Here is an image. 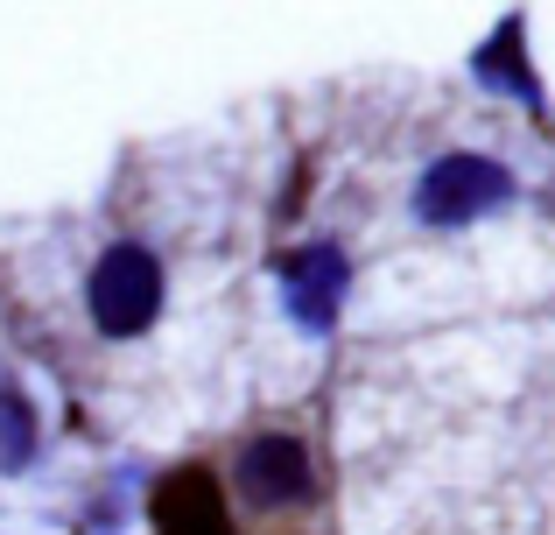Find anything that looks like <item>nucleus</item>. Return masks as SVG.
Segmentation results:
<instances>
[{"mask_svg":"<svg viewBox=\"0 0 555 535\" xmlns=\"http://www.w3.org/2000/svg\"><path fill=\"white\" fill-rule=\"evenodd\" d=\"M163 296H169V275H163V262H155V247H141V240H113V247L99 254L92 282H85L92 331L113 339V345L149 339L155 317H163Z\"/></svg>","mask_w":555,"mask_h":535,"instance_id":"f257e3e1","label":"nucleus"},{"mask_svg":"<svg viewBox=\"0 0 555 535\" xmlns=\"http://www.w3.org/2000/svg\"><path fill=\"white\" fill-rule=\"evenodd\" d=\"M506 198H514L506 163H492V155H478V149H450L415 177V219L436 226V233H464V226L492 219Z\"/></svg>","mask_w":555,"mask_h":535,"instance_id":"f03ea898","label":"nucleus"},{"mask_svg":"<svg viewBox=\"0 0 555 535\" xmlns=\"http://www.w3.org/2000/svg\"><path fill=\"white\" fill-rule=\"evenodd\" d=\"M232 486H240L246 508L282 514V508H302V500L317 494V466H310V451H302V437L268 430V437L240 444V458H232Z\"/></svg>","mask_w":555,"mask_h":535,"instance_id":"7ed1b4c3","label":"nucleus"},{"mask_svg":"<svg viewBox=\"0 0 555 535\" xmlns=\"http://www.w3.org/2000/svg\"><path fill=\"white\" fill-rule=\"evenodd\" d=\"M274 275H282L288 317H296L302 331H317V339H324V331L338 324V310H345V282H352V262H345V247H331V240L288 247L282 262H274Z\"/></svg>","mask_w":555,"mask_h":535,"instance_id":"20e7f679","label":"nucleus"},{"mask_svg":"<svg viewBox=\"0 0 555 535\" xmlns=\"http://www.w3.org/2000/svg\"><path fill=\"white\" fill-rule=\"evenodd\" d=\"M155 535H232L225 514V486L204 466H177L163 486H155Z\"/></svg>","mask_w":555,"mask_h":535,"instance_id":"39448f33","label":"nucleus"},{"mask_svg":"<svg viewBox=\"0 0 555 535\" xmlns=\"http://www.w3.org/2000/svg\"><path fill=\"white\" fill-rule=\"evenodd\" d=\"M28 451H36V416L14 387H0V466H28Z\"/></svg>","mask_w":555,"mask_h":535,"instance_id":"423d86ee","label":"nucleus"}]
</instances>
